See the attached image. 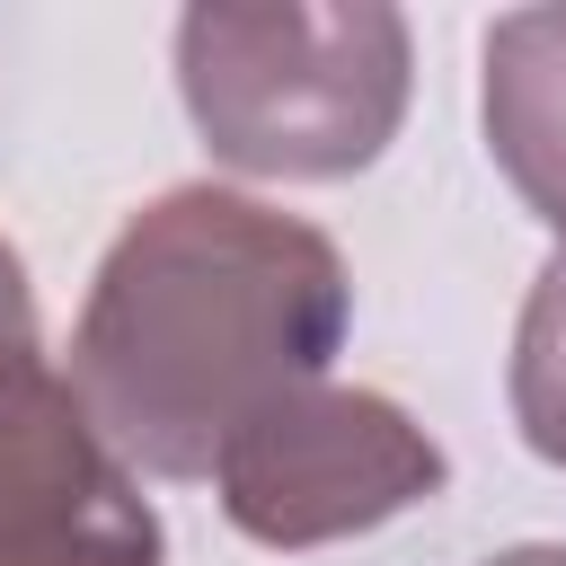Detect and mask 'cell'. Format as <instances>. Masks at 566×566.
Segmentation results:
<instances>
[{
    "instance_id": "6da1fadb",
    "label": "cell",
    "mask_w": 566,
    "mask_h": 566,
    "mask_svg": "<svg viewBox=\"0 0 566 566\" xmlns=\"http://www.w3.org/2000/svg\"><path fill=\"white\" fill-rule=\"evenodd\" d=\"M354 327V274L327 230L239 186H168L88 274L71 389L142 478L212 460L292 389L327 380Z\"/></svg>"
},
{
    "instance_id": "7a4b0ae2",
    "label": "cell",
    "mask_w": 566,
    "mask_h": 566,
    "mask_svg": "<svg viewBox=\"0 0 566 566\" xmlns=\"http://www.w3.org/2000/svg\"><path fill=\"white\" fill-rule=\"evenodd\" d=\"M416 80L407 18L380 0H195L177 18V97L221 168L327 186L398 142Z\"/></svg>"
},
{
    "instance_id": "3957f363",
    "label": "cell",
    "mask_w": 566,
    "mask_h": 566,
    "mask_svg": "<svg viewBox=\"0 0 566 566\" xmlns=\"http://www.w3.org/2000/svg\"><path fill=\"white\" fill-rule=\"evenodd\" d=\"M442 486H451V451L398 398L345 389V380H310V389L274 398L212 460V495H221L230 531L256 548H283V557L380 531V522L433 504Z\"/></svg>"
},
{
    "instance_id": "277c9868",
    "label": "cell",
    "mask_w": 566,
    "mask_h": 566,
    "mask_svg": "<svg viewBox=\"0 0 566 566\" xmlns=\"http://www.w3.org/2000/svg\"><path fill=\"white\" fill-rule=\"evenodd\" d=\"M0 566H168V522L44 345H0Z\"/></svg>"
},
{
    "instance_id": "5b68a950",
    "label": "cell",
    "mask_w": 566,
    "mask_h": 566,
    "mask_svg": "<svg viewBox=\"0 0 566 566\" xmlns=\"http://www.w3.org/2000/svg\"><path fill=\"white\" fill-rule=\"evenodd\" d=\"M486 159L566 248V9H504L478 71Z\"/></svg>"
},
{
    "instance_id": "8992f818",
    "label": "cell",
    "mask_w": 566,
    "mask_h": 566,
    "mask_svg": "<svg viewBox=\"0 0 566 566\" xmlns=\"http://www.w3.org/2000/svg\"><path fill=\"white\" fill-rule=\"evenodd\" d=\"M504 398H513V433H522L548 469H566V248L539 265V283H531V301H522Z\"/></svg>"
},
{
    "instance_id": "52a82bcc",
    "label": "cell",
    "mask_w": 566,
    "mask_h": 566,
    "mask_svg": "<svg viewBox=\"0 0 566 566\" xmlns=\"http://www.w3.org/2000/svg\"><path fill=\"white\" fill-rule=\"evenodd\" d=\"M0 345H35V283L9 239H0Z\"/></svg>"
},
{
    "instance_id": "ba28073f",
    "label": "cell",
    "mask_w": 566,
    "mask_h": 566,
    "mask_svg": "<svg viewBox=\"0 0 566 566\" xmlns=\"http://www.w3.org/2000/svg\"><path fill=\"white\" fill-rule=\"evenodd\" d=\"M486 566H566V539H531V548H504Z\"/></svg>"
}]
</instances>
